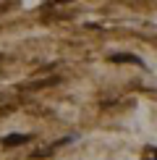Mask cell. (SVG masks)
<instances>
[{"label": "cell", "instance_id": "6da1fadb", "mask_svg": "<svg viewBox=\"0 0 157 160\" xmlns=\"http://www.w3.org/2000/svg\"><path fill=\"white\" fill-rule=\"evenodd\" d=\"M113 63H134V66H144L141 58H136V55H131V52H118V55L110 58Z\"/></svg>", "mask_w": 157, "mask_h": 160}, {"label": "cell", "instance_id": "7a4b0ae2", "mask_svg": "<svg viewBox=\"0 0 157 160\" xmlns=\"http://www.w3.org/2000/svg\"><path fill=\"white\" fill-rule=\"evenodd\" d=\"M24 142H29V134H8L3 139L5 147H16V144H24Z\"/></svg>", "mask_w": 157, "mask_h": 160}, {"label": "cell", "instance_id": "3957f363", "mask_svg": "<svg viewBox=\"0 0 157 160\" xmlns=\"http://www.w3.org/2000/svg\"><path fill=\"white\" fill-rule=\"evenodd\" d=\"M144 160H157V147H147L144 150Z\"/></svg>", "mask_w": 157, "mask_h": 160}]
</instances>
